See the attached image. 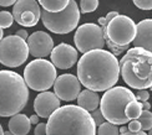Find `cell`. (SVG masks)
I'll use <instances>...</instances> for the list:
<instances>
[{
    "mask_svg": "<svg viewBox=\"0 0 152 135\" xmlns=\"http://www.w3.org/2000/svg\"><path fill=\"white\" fill-rule=\"evenodd\" d=\"M120 63L110 51L94 50L82 55L77 63V79L86 89L105 92L117 83Z\"/></svg>",
    "mask_w": 152,
    "mask_h": 135,
    "instance_id": "1",
    "label": "cell"
},
{
    "mask_svg": "<svg viewBox=\"0 0 152 135\" xmlns=\"http://www.w3.org/2000/svg\"><path fill=\"white\" fill-rule=\"evenodd\" d=\"M48 135H96L91 114L79 105H64L55 110L46 123Z\"/></svg>",
    "mask_w": 152,
    "mask_h": 135,
    "instance_id": "2",
    "label": "cell"
},
{
    "mask_svg": "<svg viewBox=\"0 0 152 135\" xmlns=\"http://www.w3.org/2000/svg\"><path fill=\"white\" fill-rule=\"evenodd\" d=\"M120 63V74L135 89L152 88V52L140 47L126 51Z\"/></svg>",
    "mask_w": 152,
    "mask_h": 135,
    "instance_id": "3",
    "label": "cell"
},
{
    "mask_svg": "<svg viewBox=\"0 0 152 135\" xmlns=\"http://www.w3.org/2000/svg\"><path fill=\"white\" fill-rule=\"evenodd\" d=\"M29 88L23 77L12 71H0V117H12L26 107Z\"/></svg>",
    "mask_w": 152,
    "mask_h": 135,
    "instance_id": "4",
    "label": "cell"
},
{
    "mask_svg": "<svg viewBox=\"0 0 152 135\" xmlns=\"http://www.w3.org/2000/svg\"><path fill=\"white\" fill-rule=\"evenodd\" d=\"M136 95L126 87H112L102 95L100 100V110L105 120L113 125H124L129 123L125 115V109L129 103L134 102Z\"/></svg>",
    "mask_w": 152,
    "mask_h": 135,
    "instance_id": "5",
    "label": "cell"
},
{
    "mask_svg": "<svg viewBox=\"0 0 152 135\" xmlns=\"http://www.w3.org/2000/svg\"><path fill=\"white\" fill-rule=\"evenodd\" d=\"M105 42L112 55H120L127 50L136 37V24L126 15H117L102 29Z\"/></svg>",
    "mask_w": 152,
    "mask_h": 135,
    "instance_id": "6",
    "label": "cell"
},
{
    "mask_svg": "<svg viewBox=\"0 0 152 135\" xmlns=\"http://www.w3.org/2000/svg\"><path fill=\"white\" fill-rule=\"evenodd\" d=\"M40 19L49 31L58 35H66L75 30L80 21L79 6L75 0H70L66 8L59 12H49L42 9Z\"/></svg>",
    "mask_w": 152,
    "mask_h": 135,
    "instance_id": "7",
    "label": "cell"
},
{
    "mask_svg": "<svg viewBox=\"0 0 152 135\" xmlns=\"http://www.w3.org/2000/svg\"><path fill=\"white\" fill-rule=\"evenodd\" d=\"M24 81L29 88L36 92H46L56 81V68L48 60L36 58L25 67Z\"/></svg>",
    "mask_w": 152,
    "mask_h": 135,
    "instance_id": "8",
    "label": "cell"
},
{
    "mask_svg": "<svg viewBox=\"0 0 152 135\" xmlns=\"http://www.w3.org/2000/svg\"><path fill=\"white\" fill-rule=\"evenodd\" d=\"M29 57L28 43L16 35L4 37L0 41V63L15 68L21 66Z\"/></svg>",
    "mask_w": 152,
    "mask_h": 135,
    "instance_id": "9",
    "label": "cell"
},
{
    "mask_svg": "<svg viewBox=\"0 0 152 135\" xmlns=\"http://www.w3.org/2000/svg\"><path fill=\"white\" fill-rule=\"evenodd\" d=\"M75 46L80 52L86 53L94 50H104L105 37L104 31L97 24H84L77 27L74 36Z\"/></svg>",
    "mask_w": 152,
    "mask_h": 135,
    "instance_id": "10",
    "label": "cell"
},
{
    "mask_svg": "<svg viewBox=\"0 0 152 135\" xmlns=\"http://www.w3.org/2000/svg\"><path fill=\"white\" fill-rule=\"evenodd\" d=\"M12 17L24 27H33L41 17V9L36 0H18L12 6Z\"/></svg>",
    "mask_w": 152,
    "mask_h": 135,
    "instance_id": "11",
    "label": "cell"
},
{
    "mask_svg": "<svg viewBox=\"0 0 152 135\" xmlns=\"http://www.w3.org/2000/svg\"><path fill=\"white\" fill-rule=\"evenodd\" d=\"M80 92L81 83L76 76L65 73L56 77V81L54 83V93L60 100L72 102L77 99Z\"/></svg>",
    "mask_w": 152,
    "mask_h": 135,
    "instance_id": "12",
    "label": "cell"
},
{
    "mask_svg": "<svg viewBox=\"0 0 152 135\" xmlns=\"http://www.w3.org/2000/svg\"><path fill=\"white\" fill-rule=\"evenodd\" d=\"M29 53L36 58H44L51 53L54 48L53 37L44 31H36L28 37Z\"/></svg>",
    "mask_w": 152,
    "mask_h": 135,
    "instance_id": "13",
    "label": "cell"
},
{
    "mask_svg": "<svg viewBox=\"0 0 152 135\" xmlns=\"http://www.w3.org/2000/svg\"><path fill=\"white\" fill-rule=\"evenodd\" d=\"M50 57L55 68L69 69L77 62V51L67 43H60L53 48Z\"/></svg>",
    "mask_w": 152,
    "mask_h": 135,
    "instance_id": "14",
    "label": "cell"
},
{
    "mask_svg": "<svg viewBox=\"0 0 152 135\" xmlns=\"http://www.w3.org/2000/svg\"><path fill=\"white\" fill-rule=\"evenodd\" d=\"M60 108V99L53 92H41L34 100V110L39 118L49 119L51 114Z\"/></svg>",
    "mask_w": 152,
    "mask_h": 135,
    "instance_id": "15",
    "label": "cell"
},
{
    "mask_svg": "<svg viewBox=\"0 0 152 135\" xmlns=\"http://www.w3.org/2000/svg\"><path fill=\"white\" fill-rule=\"evenodd\" d=\"M134 46L152 52V19H145L136 25Z\"/></svg>",
    "mask_w": 152,
    "mask_h": 135,
    "instance_id": "16",
    "label": "cell"
},
{
    "mask_svg": "<svg viewBox=\"0 0 152 135\" xmlns=\"http://www.w3.org/2000/svg\"><path fill=\"white\" fill-rule=\"evenodd\" d=\"M8 126H9V131L14 135H28L31 128V123L26 115L19 113L12 115L8 123Z\"/></svg>",
    "mask_w": 152,
    "mask_h": 135,
    "instance_id": "17",
    "label": "cell"
},
{
    "mask_svg": "<svg viewBox=\"0 0 152 135\" xmlns=\"http://www.w3.org/2000/svg\"><path fill=\"white\" fill-rule=\"evenodd\" d=\"M101 98L99 97V94L90 89H85V91L80 92L77 97V105L82 109H85L86 112H94L96 110L100 105Z\"/></svg>",
    "mask_w": 152,
    "mask_h": 135,
    "instance_id": "18",
    "label": "cell"
},
{
    "mask_svg": "<svg viewBox=\"0 0 152 135\" xmlns=\"http://www.w3.org/2000/svg\"><path fill=\"white\" fill-rule=\"evenodd\" d=\"M44 10L49 12H59L64 10L70 0H37Z\"/></svg>",
    "mask_w": 152,
    "mask_h": 135,
    "instance_id": "19",
    "label": "cell"
},
{
    "mask_svg": "<svg viewBox=\"0 0 152 135\" xmlns=\"http://www.w3.org/2000/svg\"><path fill=\"white\" fill-rule=\"evenodd\" d=\"M142 110H143L142 103L138 102L137 99H135L134 102H131L127 104V107H126V109H125V115L129 120H136L141 115Z\"/></svg>",
    "mask_w": 152,
    "mask_h": 135,
    "instance_id": "20",
    "label": "cell"
},
{
    "mask_svg": "<svg viewBox=\"0 0 152 135\" xmlns=\"http://www.w3.org/2000/svg\"><path fill=\"white\" fill-rule=\"evenodd\" d=\"M138 123L141 125V130L146 131L152 128V113L150 110H142L141 115L138 117Z\"/></svg>",
    "mask_w": 152,
    "mask_h": 135,
    "instance_id": "21",
    "label": "cell"
},
{
    "mask_svg": "<svg viewBox=\"0 0 152 135\" xmlns=\"http://www.w3.org/2000/svg\"><path fill=\"white\" fill-rule=\"evenodd\" d=\"M99 135H120V130L117 125H113L109 121H105L99 126V131H96Z\"/></svg>",
    "mask_w": 152,
    "mask_h": 135,
    "instance_id": "22",
    "label": "cell"
},
{
    "mask_svg": "<svg viewBox=\"0 0 152 135\" xmlns=\"http://www.w3.org/2000/svg\"><path fill=\"white\" fill-rule=\"evenodd\" d=\"M99 0H81L80 1V10L82 14H87V12H92L97 9Z\"/></svg>",
    "mask_w": 152,
    "mask_h": 135,
    "instance_id": "23",
    "label": "cell"
},
{
    "mask_svg": "<svg viewBox=\"0 0 152 135\" xmlns=\"http://www.w3.org/2000/svg\"><path fill=\"white\" fill-rule=\"evenodd\" d=\"M12 22H14V17L12 14L9 11H0V27L1 29H8L10 27Z\"/></svg>",
    "mask_w": 152,
    "mask_h": 135,
    "instance_id": "24",
    "label": "cell"
},
{
    "mask_svg": "<svg viewBox=\"0 0 152 135\" xmlns=\"http://www.w3.org/2000/svg\"><path fill=\"white\" fill-rule=\"evenodd\" d=\"M134 4L141 10H152V0H134Z\"/></svg>",
    "mask_w": 152,
    "mask_h": 135,
    "instance_id": "25",
    "label": "cell"
},
{
    "mask_svg": "<svg viewBox=\"0 0 152 135\" xmlns=\"http://www.w3.org/2000/svg\"><path fill=\"white\" fill-rule=\"evenodd\" d=\"M91 114V117H92V119H94V121H95V124L96 125H101L102 123H105V118H104V115H102V113H101V110H94L92 113H90Z\"/></svg>",
    "mask_w": 152,
    "mask_h": 135,
    "instance_id": "26",
    "label": "cell"
},
{
    "mask_svg": "<svg viewBox=\"0 0 152 135\" xmlns=\"http://www.w3.org/2000/svg\"><path fill=\"white\" fill-rule=\"evenodd\" d=\"M135 95H136V99L141 103L147 102L150 99V93H148V91H146V89H140V91L137 92V94H135Z\"/></svg>",
    "mask_w": 152,
    "mask_h": 135,
    "instance_id": "27",
    "label": "cell"
},
{
    "mask_svg": "<svg viewBox=\"0 0 152 135\" xmlns=\"http://www.w3.org/2000/svg\"><path fill=\"white\" fill-rule=\"evenodd\" d=\"M129 131L131 133H138V131H141V125L140 123H138V120H130L129 121Z\"/></svg>",
    "mask_w": 152,
    "mask_h": 135,
    "instance_id": "28",
    "label": "cell"
},
{
    "mask_svg": "<svg viewBox=\"0 0 152 135\" xmlns=\"http://www.w3.org/2000/svg\"><path fill=\"white\" fill-rule=\"evenodd\" d=\"M34 134L35 135H48L46 134V123H39V124H36Z\"/></svg>",
    "mask_w": 152,
    "mask_h": 135,
    "instance_id": "29",
    "label": "cell"
},
{
    "mask_svg": "<svg viewBox=\"0 0 152 135\" xmlns=\"http://www.w3.org/2000/svg\"><path fill=\"white\" fill-rule=\"evenodd\" d=\"M18 37H20V38H23V40H28V37H29V34H28V31L26 30H18L16 31V34H15Z\"/></svg>",
    "mask_w": 152,
    "mask_h": 135,
    "instance_id": "30",
    "label": "cell"
},
{
    "mask_svg": "<svg viewBox=\"0 0 152 135\" xmlns=\"http://www.w3.org/2000/svg\"><path fill=\"white\" fill-rule=\"evenodd\" d=\"M117 15H118V12H117V11H110L109 14L106 15V17H105V20H106V25L109 24V22L112 20V19H115Z\"/></svg>",
    "mask_w": 152,
    "mask_h": 135,
    "instance_id": "31",
    "label": "cell"
},
{
    "mask_svg": "<svg viewBox=\"0 0 152 135\" xmlns=\"http://www.w3.org/2000/svg\"><path fill=\"white\" fill-rule=\"evenodd\" d=\"M16 1L18 0H0V6H11Z\"/></svg>",
    "mask_w": 152,
    "mask_h": 135,
    "instance_id": "32",
    "label": "cell"
},
{
    "mask_svg": "<svg viewBox=\"0 0 152 135\" xmlns=\"http://www.w3.org/2000/svg\"><path fill=\"white\" fill-rule=\"evenodd\" d=\"M29 120H30V123L31 124H39V117L35 114V115H31V117L29 118Z\"/></svg>",
    "mask_w": 152,
    "mask_h": 135,
    "instance_id": "33",
    "label": "cell"
},
{
    "mask_svg": "<svg viewBox=\"0 0 152 135\" xmlns=\"http://www.w3.org/2000/svg\"><path fill=\"white\" fill-rule=\"evenodd\" d=\"M120 135H147V133H145V131H138V133H131V131H127V133H125V134H120Z\"/></svg>",
    "mask_w": 152,
    "mask_h": 135,
    "instance_id": "34",
    "label": "cell"
},
{
    "mask_svg": "<svg viewBox=\"0 0 152 135\" xmlns=\"http://www.w3.org/2000/svg\"><path fill=\"white\" fill-rule=\"evenodd\" d=\"M99 24H100V27L101 29H105L106 27V20H105V17H99Z\"/></svg>",
    "mask_w": 152,
    "mask_h": 135,
    "instance_id": "35",
    "label": "cell"
},
{
    "mask_svg": "<svg viewBox=\"0 0 152 135\" xmlns=\"http://www.w3.org/2000/svg\"><path fill=\"white\" fill-rule=\"evenodd\" d=\"M142 109H143V110H150V109H151V104H150L148 100L142 103Z\"/></svg>",
    "mask_w": 152,
    "mask_h": 135,
    "instance_id": "36",
    "label": "cell"
},
{
    "mask_svg": "<svg viewBox=\"0 0 152 135\" xmlns=\"http://www.w3.org/2000/svg\"><path fill=\"white\" fill-rule=\"evenodd\" d=\"M118 130H120V134H125V133H127V131H129V129H127L126 126H121Z\"/></svg>",
    "mask_w": 152,
    "mask_h": 135,
    "instance_id": "37",
    "label": "cell"
},
{
    "mask_svg": "<svg viewBox=\"0 0 152 135\" xmlns=\"http://www.w3.org/2000/svg\"><path fill=\"white\" fill-rule=\"evenodd\" d=\"M3 36H4V32H3V29L0 27V41L3 40Z\"/></svg>",
    "mask_w": 152,
    "mask_h": 135,
    "instance_id": "38",
    "label": "cell"
},
{
    "mask_svg": "<svg viewBox=\"0 0 152 135\" xmlns=\"http://www.w3.org/2000/svg\"><path fill=\"white\" fill-rule=\"evenodd\" d=\"M0 135H4V130H3V126L0 124Z\"/></svg>",
    "mask_w": 152,
    "mask_h": 135,
    "instance_id": "39",
    "label": "cell"
},
{
    "mask_svg": "<svg viewBox=\"0 0 152 135\" xmlns=\"http://www.w3.org/2000/svg\"><path fill=\"white\" fill-rule=\"evenodd\" d=\"M4 135H14V134L10 133V131H4Z\"/></svg>",
    "mask_w": 152,
    "mask_h": 135,
    "instance_id": "40",
    "label": "cell"
},
{
    "mask_svg": "<svg viewBox=\"0 0 152 135\" xmlns=\"http://www.w3.org/2000/svg\"><path fill=\"white\" fill-rule=\"evenodd\" d=\"M147 135H152V128H151V129L148 130V134H147Z\"/></svg>",
    "mask_w": 152,
    "mask_h": 135,
    "instance_id": "41",
    "label": "cell"
}]
</instances>
